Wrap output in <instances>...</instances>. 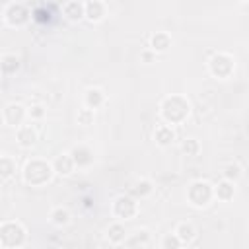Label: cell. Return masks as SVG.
I'll list each match as a JSON object with an SVG mask.
<instances>
[{
  "instance_id": "ba28073f",
  "label": "cell",
  "mask_w": 249,
  "mask_h": 249,
  "mask_svg": "<svg viewBox=\"0 0 249 249\" xmlns=\"http://www.w3.org/2000/svg\"><path fill=\"white\" fill-rule=\"evenodd\" d=\"M25 115H27V109H25L23 105H19V103H10V105H6L4 111H2L4 123H6L8 126H16V128L23 126L21 123H23Z\"/></svg>"
},
{
  "instance_id": "6da1fadb",
  "label": "cell",
  "mask_w": 249,
  "mask_h": 249,
  "mask_svg": "<svg viewBox=\"0 0 249 249\" xmlns=\"http://www.w3.org/2000/svg\"><path fill=\"white\" fill-rule=\"evenodd\" d=\"M160 111H161V117H163V121L167 124H181L189 117L191 105L181 95H169V97H165L161 101Z\"/></svg>"
},
{
  "instance_id": "277c9868",
  "label": "cell",
  "mask_w": 249,
  "mask_h": 249,
  "mask_svg": "<svg viewBox=\"0 0 249 249\" xmlns=\"http://www.w3.org/2000/svg\"><path fill=\"white\" fill-rule=\"evenodd\" d=\"M212 196H214V187L208 181H200V179L198 181H193L189 185V189H187V198L196 208L206 206L212 200Z\"/></svg>"
},
{
  "instance_id": "7c38bea8",
  "label": "cell",
  "mask_w": 249,
  "mask_h": 249,
  "mask_svg": "<svg viewBox=\"0 0 249 249\" xmlns=\"http://www.w3.org/2000/svg\"><path fill=\"white\" fill-rule=\"evenodd\" d=\"M154 140H156L158 146L167 148V146H171L173 140H175V130H173L169 124H160V126L154 130Z\"/></svg>"
},
{
  "instance_id": "52a82bcc",
  "label": "cell",
  "mask_w": 249,
  "mask_h": 249,
  "mask_svg": "<svg viewBox=\"0 0 249 249\" xmlns=\"http://www.w3.org/2000/svg\"><path fill=\"white\" fill-rule=\"evenodd\" d=\"M136 212H138V202L132 196L121 195V196L115 198V202H113V214L119 220H130V218L136 216Z\"/></svg>"
},
{
  "instance_id": "e0dca14e",
  "label": "cell",
  "mask_w": 249,
  "mask_h": 249,
  "mask_svg": "<svg viewBox=\"0 0 249 249\" xmlns=\"http://www.w3.org/2000/svg\"><path fill=\"white\" fill-rule=\"evenodd\" d=\"M233 195H235V187H233V183H230V181H226V179H222V181L214 187V196H216L218 200L228 202V200L233 198Z\"/></svg>"
},
{
  "instance_id": "f546056e",
  "label": "cell",
  "mask_w": 249,
  "mask_h": 249,
  "mask_svg": "<svg viewBox=\"0 0 249 249\" xmlns=\"http://www.w3.org/2000/svg\"><path fill=\"white\" fill-rule=\"evenodd\" d=\"M142 58H144L146 62H150V60H152V53H150V51H144V53H142Z\"/></svg>"
},
{
  "instance_id": "7a4b0ae2",
  "label": "cell",
  "mask_w": 249,
  "mask_h": 249,
  "mask_svg": "<svg viewBox=\"0 0 249 249\" xmlns=\"http://www.w3.org/2000/svg\"><path fill=\"white\" fill-rule=\"evenodd\" d=\"M54 175L53 163L45 161V160H29L23 167V181L31 187H41L45 183H49Z\"/></svg>"
},
{
  "instance_id": "7402d4cb",
  "label": "cell",
  "mask_w": 249,
  "mask_h": 249,
  "mask_svg": "<svg viewBox=\"0 0 249 249\" xmlns=\"http://www.w3.org/2000/svg\"><path fill=\"white\" fill-rule=\"evenodd\" d=\"M152 191H154V187H152V183H150L148 179H140V181H136L134 187H132V195H134V196H140V198L148 196Z\"/></svg>"
},
{
  "instance_id": "30bf717a",
  "label": "cell",
  "mask_w": 249,
  "mask_h": 249,
  "mask_svg": "<svg viewBox=\"0 0 249 249\" xmlns=\"http://www.w3.org/2000/svg\"><path fill=\"white\" fill-rule=\"evenodd\" d=\"M103 103H105V93H103L99 88H89V89H86V93H84V105H86V109L95 111V109H99Z\"/></svg>"
},
{
  "instance_id": "cb8c5ba5",
  "label": "cell",
  "mask_w": 249,
  "mask_h": 249,
  "mask_svg": "<svg viewBox=\"0 0 249 249\" xmlns=\"http://www.w3.org/2000/svg\"><path fill=\"white\" fill-rule=\"evenodd\" d=\"M19 68V58L16 54H4L2 56V70L6 74H14Z\"/></svg>"
},
{
  "instance_id": "3957f363",
  "label": "cell",
  "mask_w": 249,
  "mask_h": 249,
  "mask_svg": "<svg viewBox=\"0 0 249 249\" xmlns=\"http://www.w3.org/2000/svg\"><path fill=\"white\" fill-rule=\"evenodd\" d=\"M27 231L25 228L16 220H6L0 226V245L4 249H16L25 243Z\"/></svg>"
},
{
  "instance_id": "8992f818",
  "label": "cell",
  "mask_w": 249,
  "mask_h": 249,
  "mask_svg": "<svg viewBox=\"0 0 249 249\" xmlns=\"http://www.w3.org/2000/svg\"><path fill=\"white\" fill-rule=\"evenodd\" d=\"M2 16H4V21H6L8 25H12V27H19V25H25V23L29 21V16H31V14H29V10H27L25 4L10 2V4L4 6Z\"/></svg>"
},
{
  "instance_id": "44dd1931",
  "label": "cell",
  "mask_w": 249,
  "mask_h": 249,
  "mask_svg": "<svg viewBox=\"0 0 249 249\" xmlns=\"http://www.w3.org/2000/svg\"><path fill=\"white\" fill-rule=\"evenodd\" d=\"M222 175H224V179L226 181H230V183H235L239 177H241V167L237 165V163H226L224 165V169H222Z\"/></svg>"
},
{
  "instance_id": "8fae6325",
  "label": "cell",
  "mask_w": 249,
  "mask_h": 249,
  "mask_svg": "<svg viewBox=\"0 0 249 249\" xmlns=\"http://www.w3.org/2000/svg\"><path fill=\"white\" fill-rule=\"evenodd\" d=\"M16 138H18V144L21 148H31L37 142V130L29 124H23L16 130Z\"/></svg>"
},
{
  "instance_id": "4fadbf2b",
  "label": "cell",
  "mask_w": 249,
  "mask_h": 249,
  "mask_svg": "<svg viewBox=\"0 0 249 249\" xmlns=\"http://www.w3.org/2000/svg\"><path fill=\"white\" fill-rule=\"evenodd\" d=\"M74 167H76V163H74L70 154H58L53 161V169L58 175H70L74 171Z\"/></svg>"
},
{
  "instance_id": "83f0119b",
  "label": "cell",
  "mask_w": 249,
  "mask_h": 249,
  "mask_svg": "<svg viewBox=\"0 0 249 249\" xmlns=\"http://www.w3.org/2000/svg\"><path fill=\"white\" fill-rule=\"evenodd\" d=\"M148 237H150V235H148V231H146V230H138V231L128 239V243H130V245H134V243H138V241H140V243H144V241H148Z\"/></svg>"
},
{
  "instance_id": "9c48e42d",
  "label": "cell",
  "mask_w": 249,
  "mask_h": 249,
  "mask_svg": "<svg viewBox=\"0 0 249 249\" xmlns=\"http://www.w3.org/2000/svg\"><path fill=\"white\" fill-rule=\"evenodd\" d=\"M84 8H86V18L89 21H101L105 18V14H107V4L99 2V0L84 2Z\"/></svg>"
},
{
  "instance_id": "f1b7e54d",
  "label": "cell",
  "mask_w": 249,
  "mask_h": 249,
  "mask_svg": "<svg viewBox=\"0 0 249 249\" xmlns=\"http://www.w3.org/2000/svg\"><path fill=\"white\" fill-rule=\"evenodd\" d=\"M27 115H29L31 119H43V117H45V109H43L41 105H31V107L27 109Z\"/></svg>"
},
{
  "instance_id": "4dcf8cb0",
  "label": "cell",
  "mask_w": 249,
  "mask_h": 249,
  "mask_svg": "<svg viewBox=\"0 0 249 249\" xmlns=\"http://www.w3.org/2000/svg\"><path fill=\"white\" fill-rule=\"evenodd\" d=\"M185 249H187V247H185Z\"/></svg>"
},
{
  "instance_id": "ffe728a7",
  "label": "cell",
  "mask_w": 249,
  "mask_h": 249,
  "mask_svg": "<svg viewBox=\"0 0 249 249\" xmlns=\"http://www.w3.org/2000/svg\"><path fill=\"white\" fill-rule=\"evenodd\" d=\"M14 173H16V160L4 154V156L0 158V179H2V181H8Z\"/></svg>"
},
{
  "instance_id": "d6986e66",
  "label": "cell",
  "mask_w": 249,
  "mask_h": 249,
  "mask_svg": "<svg viewBox=\"0 0 249 249\" xmlns=\"http://www.w3.org/2000/svg\"><path fill=\"white\" fill-rule=\"evenodd\" d=\"M107 239L111 241V243H123L124 239H126V231H124V226L121 224V222H115V224H111L109 228H107Z\"/></svg>"
},
{
  "instance_id": "5bb4252c",
  "label": "cell",
  "mask_w": 249,
  "mask_h": 249,
  "mask_svg": "<svg viewBox=\"0 0 249 249\" xmlns=\"http://www.w3.org/2000/svg\"><path fill=\"white\" fill-rule=\"evenodd\" d=\"M169 47H171V37H169V33H165V31H156V33L152 35V39H150V49H152V53H165Z\"/></svg>"
},
{
  "instance_id": "4316f807",
  "label": "cell",
  "mask_w": 249,
  "mask_h": 249,
  "mask_svg": "<svg viewBox=\"0 0 249 249\" xmlns=\"http://www.w3.org/2000/svg\"><path fill=\"white\" fill-rule=\"evenodd\" d=\"M91 121H93V111L82 109V111L78 113V123H80V124H91Z\"/></svg>"
},
{
  "instance_id": "603a6c76",
  "label": "cell",
  "mask_w": 249,
  "mask_h": 249,
  "mask_svg": "<svg viewBox=\"0 0 249 249\" xmlns=\"http://www.w3.org/2000/svg\"><path fill=\"white\" fill-rule=\"evenodd\" d=\"M51 222H53L54 226H64V224H68V222H70V212H68L66 208L58 206V208H54V210L51 212Z\"/></svg>"
},
{
  "instance_id": "9a60e30c",
  "label": "cell",
  "mask_w": 249,
  "mask_h": 249,
  "mask_svg": "<svg viewBox=\"0 0 249 249\" xmlns=\"http://www.w3.org/2000/svg\"><path fill=\"white\" fill-rule=\"evenodd\" d=\"M70 156H72V160H74V163L78 167H86V165H89L93 161V154H91V150L88 146H74Z\"/></svg>"
},
{
  "instance_id": "ac0fdd59",
  "label": "cell",
  "mask_w": 249,
  "mask_h": 249,
  "mask_svg": "<svg viewBox=\"0 0 249 249\" xmlns=\"http://www.w3.org/2000/svg\"><path fill=\"white\" fill-rule=\"evenodd\" d=\"M175 235L181 239L183 245H187V243H191V241L196 237V230H195L193 224L181 222V224H177V228H175Z\"/></svg>"
},
{
  "instance_id": "5b68a950",
  "label": "cell",
  "mask_w": 249,
  "mask_h": 249,
  "mask_svg": "<svg viewBox=\"0 0 249 249\" xmlns=\"http://www.w3.org/2000/svg\"><path fill=\"white\" fill-rule=\"evenodd\" d=\"M235 68V62H233V56L228 54V53H216L210 60H208V70L214 78H230L231 72Z\"/></svg>"
},
{
  "instance_id": "484cf974",
  "label": "cell",
  "mask_w": 249,
  "mask_h": 249,
  "mask_svg": "<svg viewBox=\"0 0 249 249\" xmlns=\"http://www.w3.org/2000/svg\"><path fill=\"white\" fill-rule=\"evenodd\" d=\"M181 150L187 154V156H196L198 150H200V144L196 138H185L183 144H181Z\"/></svg>"
},
{
  "instance_id": "2e32d148",
  "label": "cell",
  "mask_w": 249,
  "mask_h": 249,
  "mask_svg": "<svg viewBox=\"0 0 249 249\" xmlns=\"http://www.w3.org/2000/svg\"><path fill=\"white\" fill-rule=\"evenodd\" d=\"M62 14L66 16V19H70V21H78V19L86 18V8H84L82 2L72 0V2H66V4L62 6Z\"/></svg>"
},
{
  "instance_id": "d4e9b609",
  "label": "cell",
  "mask_w": 249,
  "mask_h": 249,
  "mask_svg": "<svg viewBox=\"0 0 249 249\" xmlns=\"http://www.w3.org/2000/svg\"><path fill=\"white\" fill-rule=\"evenodd\" d=\"M181 245H183V243H181V239L175 235V231H173V233H165L163 239H161V249H183Z\"/></svg>"
}]
</instances>
